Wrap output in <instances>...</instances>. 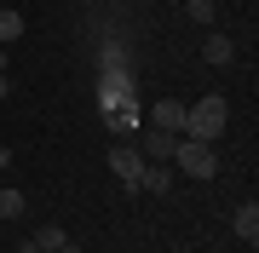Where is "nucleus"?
Wrapping results in <instances>:
<instances>
[{
    "label": "nucleus",
    "mask_w": 259,
    "mask_h": 253,
    "mask_svg": "<svg viewBox=\"0 0 259 253\" xmlns=\"http://www.w3.org/2000/svg\"><path fill=\"white\" fill-rule=\"evenodd\" d=\"M18 253H40V247H35V242H18Z\"/></svg>",
    "instance_id": "nucleus-17"
},
{
    "label": "nucleus",
    "mask_w": 259,
    "mask_h": 253,
    "mask_svg": "<svg viewBox=\"0 0 259 253\" xmlns=\"http://www.w3.org/2000/svg\"><path fill=\"white\" fill-rule=\"evenodd\" d=\"M110 173H115V178H121V184H127V190H139V173H144V156L133 150V144H115V150H110Z\"/></svg>",
    "instance_id": "nucleus-3"
},
{
    "label": "nucleus",
    "mask_w": 259,
    "mask_h": 253,
    "mask_svg": "<svg viewBox=\"0 0 259 253\" xmlns=\"http://www.w3.org/2000/svg\"><path fill=\"white\" fill-rule=\"evenodd\" d=\"M58 253H87V247H75V242H64V247H58Z\"/></svg>",
    "instance_id": "nucleus-18"
},
{
    "label": "nucleus",
    "mask_w": 259,
    "mask_h": 253,
    "mask_svg": "<svg viewBox=\"0 0 259 253\" xmlns=\"http://www.w3.org/2000/svg\"><path fill=\"white\" fill-rule=\"evenodd\" d=\"M98 104H104V110H127V104H133V81H127V69H110V75H104Z\"/></svg>",
    "instance_id": "nucleus-4"
},
{
    "label": "nucleus",
    "mask_w": 259,
    "mask_h": 253,
    "mask_svg": "<svg viewBox=\"0 0 259 253\" xmlns=\"http://www.w3.org/2000/svg\"><path fill=\"white\" fill-rule=\"evenodd\" d=\"M12 92V75H6V69H0V98H6Z\"/></svg>",
    "instance_id": "nucleus-16"
},
{
    "label": "nucleus",
    "mask_w": 259,
    "mask_h": 253,
    "mask_svg": "<svg viewBox=\"0 0 259 253\" xmlns=\"http://www.w3.org/2000/svg\"><path fill=\"white\" fill-rule=\"evenodd\" d=\"M173 144H179V132H156V127H150L144 132V161H173Z\"/></svg>",
    "instance_id": "nucleus-8"
},
{
    "label": "nucleus",
    "mask_w": 259,
    "mask_h": 253,
    "mask_svg": "<svg viewBox=\"0 0 259 253\" xmlns=\"http://www.w3.org/2000/svg\"><path fill=\"white\" fill-rule=\"evenodd\" d=\"M23 29H29V23H23V12H18V6H0V46H12Z\"/></svg>",
    "instance_id": "nucleus-10"
},
{
    "label": "nucleus",
    "mask_w": 259,
    "mask_h": 253,
    "mask_svg": "<svg viewBox=\"0 0 259 253\" xmlns=\"http://www.w3.org/2000/svg\"><path fill=\"white\" fill-rule=\"evenodd\" d=\"M225 121H231V104H225L219 92L185 104V138H196V144H213V138L225 132Z\"/></svg>",
    "instance_id": "nucleus-1"
},
{
    "label": "nucleus",
    "mask_w": 259,
    "mask_h": 253,
    "mask_svg": "<svg viewBox=\"0 0 259 253\" xmlns=\"http://www.w3.org/2000/svg\"><path fill=\"white\" fill-rule=\"evenodd\" d=\"M139 190H150V196H167V190H173V167H167V161H144Z\"/></svg>",
    "instance_id": "nucleus-7"
},
{
    "label": "nucleus",
    "mask_w": 259,
    "mask_h": 253,
    "mask_svg": "<svg viewBox=\"0 0 259 253\" xmlns=\"http://www.w3.org/2000/svg\"><path fill=\"white\" fill-rule=\"evenodd\" d=\"M150 127H156V132H179V138H185V104H179V98H161L156 115H150Z\"/></svg>",
    "instance_id": "nucleus-6"
},
{
    "label": "nucleus",
    "mask_w": 259,
    "mask_h": 253,
    "mask_svg": "<svg viewBox=\"0 0 259 253\" xmlns=\"http://www.w3.org/2000/svg\"><path fill=\"white\" fill-rule=\"evenodd\" d=\"M190 18L202 29H213V23H219V0H190Z\"/></svg>",
    "instance_id": "nucleus-14"
},
{
    "label": "nucleus",
    "mask_w": 259,
    "mask_h": 253,
    "mask_svg": "<svg viewBox=\"0 0 259 253\" xmlns=\"http://www.w3.org/2000/svg\"><path fill=\"white\" fill-rule=\"evenodd\" d=\"M202 58H207L213 69H225V64L236 58V40H231V35H219V29H202Z\"/></svg>",
    "instance_id": "nucleus-5"
},
{
    "label": "nucleus",
    "mask_w": 259,
    "mask_h": 253,
    "mask_svg": "<svg viewBox=\"0 0 259 253\" xmlns=\"http://www.w3.org/2000/svg\"><path fill=\"white\" fill-rule=\"evenodd\" d=\"M29 242H35L40 253H58V247H64V242H69V236H64V225H40L35 236H29Z\"/></svg>",
    "instance_id": "nucleus-11"
},
{
    "label": "nucleus",
    "mask_w": 259,
    "mask_h": 253,
    "mask_svg": "<svg viewBox=\"0 0 259 253\" xmlns=\"http://www.w3.org/2000/svg\"><path fill=\"white\" fill-rule=\"evenodd\" d=\"M173 173H190V178H213L219 173V156H213V144H196V138H179L173 144V161H167Z\"/></svg>",
    "instance_id": "nucleus-2"
},
{
    "label": "nucleus",
    "mask_w": 259,
    "mask_h": 253,
    "mask_svg": "<svg viewBox=\"0 0 259 253\" xmlns=\"http://www.w3.org/2000/svg\"><path fill=\"white\" fill-rule=\"evenodd\" d=\"M110 132H115V138H133V132H139V110H133V104L115 110V115H110Z\"/></svg>",
    "instance_id": "nucleus-12"
},
{
    "label": "nucleus",
    "mask_w": 259,
    "mask_h": 253,
    "mask_svg": "<svg viewBox=\"0 0 259 253\" xmlns=\"http://www.w3.org/2000/svg\"><path fill=\"white\" fill-rule=\"evenodd\" d=\"M23 213H29L23 190H0V219H23Z\"/></svg>",
    "instance_id": "nucleus-13"
},
{
    "label": "nucleus",
    "mask_w": 259,
    "mask_h": 253,
    "mask_svg": "<svg viewBox=\"0 0 259 253\" xmlns=\"http://www.w3.org/2000/svg\"><path fill=\"white\" fill-rule=\"evenodd\" d=\"M231 230H236V236H242V242H248V247L259 242V207H253V201H242V207H236V219H231Z\"/></svg>",
    "instance_id": "nucleus-9"
},
{
    "label": "nucleus",
    "mask_w": 259,
    "mask_h": 253,
    "mask_svg": "<svg viewBox=\"0 0 259 253\" xmlns=\"http://www.w3.org/2000/svg\"><path fill=\"white\" fill-rule=\"evenodd\" d=\"M12 167V150H6V144H0V173H6Z\"/></svg>",
    "instance_id": "nucleus-15"
}]
</instances>
